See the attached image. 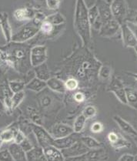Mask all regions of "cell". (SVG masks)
I'll return each instance as SVG.
<instances>
[{
    "label": "cell",
    "instance_id": "47",
    "mask_svg": "<svg viewBox=\"0 0 137 161\" xmlns=\"http://www.w3.org/2000/svg\"><path fill=\"white\" fill-rule=\"evenodd\" d=\"M130 74H131L132 76L134 77V79L136 80V81L137 82V74H133V73H130Z\"/></svg>",
    "mask_w": 137,
    "mask_h": 161
},
{
    "label": "cell",
    "instance_id": "26",
    "mask_svg": "<svg viewBox=\"0 0 137 161\" xmlns=\"http://www.w3.org/2000/svg\"><path fill=\"white\" fill-rule=\"evenodd\" d=\"M46 86H47V85H46V81H43V80L37 78V77H35V78L31 80L30 83L25 85V89L32 90L33 92H39L42 91Z\"/></svg>",
    "mask_w": 137,
    "mask_h": 161
},
{
    "label": "cell",
    "instance_id": "11",
    "mask_svg": "<svg viewBox=\"0 0 137 161\" xmlns=\"http://www.w3.org/2000/svg\"><path fill=\"white\" fill-rule=\"evenodd\" d=\"M121 30V25L112 18L109 21L103 23L102 28L99 30V36L102 37L111 38L113 37Z\"/></svg>",
    "mask_w": 137,
    "mask_h": 161
},
{
    "label": "cell",
    "instance_id": "15",
    "mask_svg": "<svg viewBox=\"0 0 137 161\" xmlns=\"http://www.w3.org/2000/svg\"><path fill=\"white\" fill-rule=\"evenodd\" d=\"M73 133H74V130L71 126L63 123H57L52 126L50 134L54 139H57L68 136Z\"/></svg>",
    "mask_w": 137,
    "mask_h": 161
},
{
    "label": "cell",
    "instance_id": "1",
    "mask_svg": "<svg viewBox=\"0 0 137 161\" xmlns=\"http://www.w3.org/2000/svg\"><path fill=\"white\" fill-rule=\"evenodd\" d=\"M74 28L84 46L91 43V25L88 15V7L84 0H76V8L74 13Z\"/></svg>",
    "mask_w": 137,
    "mask_h": 161
},
{
    "label": "cell",
    "instance_id": "7",
    "mask_svg": "<svg viewBox=\"0 0 137 161\" xmlns=\"http://www.w3.org/2000/svg\"><path fill=\"white\" fill-rule=\"evenodd\" d=\"M47 59V48L45 46H36L30 50V62L32 67L46 63Z\"/></svg>",
    "mask_w": 137,
    "mask_h": 161
},
{
    "label": "cell",
    "instance_id": "37",
    "mask_svg": "<svg viewBox=\"0 0 137 161\" xmlns=\"http://www.w3.org/2000/svg\"><path fill=\"white\" fill-rule=\"evenodd\" d=\"M97 114L96 108L94 106L90 105L87 106V107H85V109H83V114L85 116V117L86 119H90V118H93L94 116H96Z\"/></svg>",
    "mask_w": 137,
    "mask_h": 161
},
{
    "label": "cell",
    "instance_id": "23",
    "mask_svg": "<svg viewBox=\"0 0 137 161\" xmlns=\"http://www.w3.org/2000/svg\"><path fill=\"white\" fill-rule=\"evenodd\" d=\"M25 154H26V160H46L43 149L40 146L32 147Z\"/></svg>",
    "mask_w": 137,
    "mask_h": 161
},
{
    "label": "cell",
    "instance_id": "52",
    "mask_svg": "<svg viewBox=\"0 0 137 161\" xmlns=\"http://www.w3.org/2000/svg\"><path fill=\"white\" fill-rule=\"evenodd\" d=\"M135 160H137V154L135 156Z\"/></svg>",
    "mask_w": 137,
    "mask_h": 161
},
{
    "label": "cell",
    "instance_id": "16",
    "mask_svg": "<svg viewBox=\"0 0 137 161\" xmlns=\"http://www.w3.org/2000/svg\"><path fill=\"white\" fill-rule=\"evenodd\" d=\"M62 27L63 25H53L45 19V20L40 25V32L47 37H55L60 31L63 30Z\"/></svg>",
    "mask_w": 137,
    "mask_h": 161
},
{
    "label": "cell",
    "instance_id": "44",
    "mask_svg": "<svg viewBox=\"0 0 137 161\" xmlns=\"http://www.w3.org/2000/svg\"><path fill=\"white\" fill-rule=\"evenodd\" d=\"M119 161H134L135 160V156L132 155V154L126 153L124 155L121 156L119 158Z\"/></svg>",
    "mask_w": 137,
    "mask_h": 161
},
{
    "label": "cell",
    "instance_id": "41",
    "mask_svg": "<svg viewBox=\"0 0 137 161\" xmlns=\"http://www.w3.org/2000/svg\"><path fill=\"white\" fill-rule=\"evenodd\" d=\"M19 145H20V146H21L22 148L23 149L24 151H25V153H26V152H28L29 150H30L31 149H32V147H32V143H30V140H29L26 137L24 139L23 141H22L21 143H19Z\"/></svg>",
    "mask_w": 137,
    "mask_h": 161
},
{
    "label": "cell",
    "instance_id": "42",
    "mask_svg": "<svg viewBox=\"0 0 137 161\" xmlns=\"http://www.w3.org/2000/svg\"><path fill=\"white\" fill-rule=\"evenodd\" d=\"M30 116L31 119H32L34 123L38 125H41L42 124V120H41V116L36 112L35 109H33V111H30Z\"/></svg>",
    "mask_w": 137,
    "mask_h": 161
},
{
    "label": "cell",
    "instance_id": "19",
    "mask_svg": "<svg viewBox=\"0 0 137 161\" xmlns=\"http://www.w3.org/2000/svg\"><path fill=\"white\" fill-rule=\"evenodd\" d=\"M114 121L117 123L118 126H119L122 130L126 133V134L129 135L130 136H132L133 138L137 136V130L133 127L132 125H130L127 121H126L125 119H123L122 117H120L119 116H113Z\"/></svg>",
    "mask_w": 137,
    "mask_h": 161
},
{
    "label": "cell",
    "instance_id": "3",
    "mask_svg": "<svg viewBox=\"0 0 137 161\" xmlns=\"http://www.w3.org/2000/svg\"><path fill=\"white\" fill-rule=\"evenodd\" d=\"M40 31V25L32 21L22 26L16 32L13 34L12 42H25L29 39L33 38Z\"/></svg>",
    "mask_w": 137,
    "mask_h": 161
},
{
    "label": "cell",
    "instance_id": "21",
    "mask_svg": "<svg viewBox=\"0 0 137 161\" xmlns=\"http://www.w3.org/2000/svg\"><path fill=\"white\" fill-rule=\"evenodd\" d=\"M36 13L33 9L30 8H21L16 9L14 12V17L19 21H24V20H30L35 18Z\"/></svg>",
    "mask_w": 137,
    "mask_h": 161
},
{
    "label": "cell",
    "instance_id": "9",
    "mask_svg": "<svg viewBox=\"0 0 137 161\" xmlns=\"http://www.w3.org/2000/svg\"><path fill=\"white\" fill-rule=\"evenodd\" d=\"M107 159V151L101 147V148L90 150L83 155L73 157L69 159V160H104Z\"/></svg>",
    "mask_w": 137,
    "mask_h": 161
},
{
    "label": "cell",
    "instance_id": "33",
    "mask_svg": "<svg viewBox=\"0 0 137 161\" xmlns=\"http://www.w3.org/2000/svg\"><path fill=\"white\" fill-rule=\"evenodd\" d=\"M24 98H25V92H23V90L13 93V97H12V109H15L21 103Z\"/></svg>",
    "mask_w": 137,
    "mask_h": 161
},
{
    "label": "cell",
    "instance_id": "40",
    "mask_svg": "<svg viewBox=\"0 0 137 161\" xmlns=\"http://www.w3.org/2000/svg\"><path fill=\"white\" fill-rule=\"evenodd\" d=\"M0 160H14L8 150H3L0 151Z\"/></svg>",
    "mask_w": 137,
    "mask_h": 161
},
{
    "label": "cell",
    "instance_id": "6",
    "mask_svg": "<svg viewBox=\"0 0 137 161\" xmlns=\"http://www.w3.org/2000/svg\"><path fill=\"white\" fill-rule=\"evenodd\" d=\"M89 150H90V149L79 140L76 142L74 144L72 145L71 147H69L68 148L61 150V151L65 160H69V159L73 158V157L83 155Z\"/></svg>",
    "mask_w": 137,
    "mask_h": 161
},
{
    "label": "cell",
    "instance_id": "49",
    "mask_svg": "<svg viewBox=\"0 0 137 161\" xmlns=\"http://www.w3.org/2000/svg\"><path fill=\"white\" fill-rule=\"evenodd\" d=\"M104 1L107 2V3H109V4H111V3H112V2L113 1V0H104Z\"/></svg>",
    "mask_w": 137,
    "mask_h": 161
},
{
    "label": "cell",
    "instance_id": "24",
    "mask_svg": "<svg viewBox=\"0 0 137 161\" xmlns=\"http://www.w3.org/2000/svg\"><path fill=\"white\" fill-rule=\"evenodd\" d=\"M34 73H35L36 76L43 81H47L49 79L51 78V73L50 70L48 68L47 64L46 63L39 65V66L34 67Z\"/></svg>",
    "mask_w": 137,
    "mask_h": 161
},
{
    "label": "cell",
    "instance_id": "51",
    "mask_svg": "<svg viewBox=\"0 0 137 161\" xmlns=\"http://www.w3.org/2000/svg\"><path fill=\"white\" fill-rule=\"evenodd\" d=\"M134 49H135V51H136V55H137V46H136V47L134 48Z\"/></svg>",
    "mask_w": 137,
    "mask_h": 161
},
{
    "label": "cell",
    "instance_id": "13",
    "mask_svg": "<svg viewBox=\"0 0 137 161\" xmlns=\"http://www.w3.org/2000/svg\"><path fill=\"white\" fill-rule=\"evenodd\" d=\"M81 136H82L79 134V133H75L74 132L72 134L64 136V137L54 139L52 145H54L55 147H57L59 150L68 148L72 145L74 144L76 142L79 140Z\"/></svg>",
    "mask_w": 137,
    "mask_h": 161
},
{
    "label": "cell",
    "instance_id": "30",
    "mask_svg": "<svg viewBox=\"0 0 137 161\" xmlns=\"http://www.w3.org/2000/svg\"><path fill=\"white\" fill-rule=\"evenodd\" d=\"M112 69H111L110 66H107V65L106 66L105 65L101 66L98 71V76L99 80H103V81L109 80L112 76Z\"/></svg>",
    "mask_w": 137,
    "mask_h": 161
},
{
    "label": "cell",
    "instance_id": "50",
    "mask_svg": "<svg viewBox=\"0 0 137 161\" xmlns=\"http://www.w3.org/2000/svg\"><path fill=\"white\" fill-rule=\"evenodd\" d=\"M133 139H134V140H135V141H136V144H137V136H136V137H134Z\"/></svg>",
    "mask_w": 137,
    "mask_h": 161
},
{
    "label": "cell",
    "instance_id": "28",
    "mask_svg": "<svg viewBox=\"0 0 137 161\" xmlns=\"http://www.w3.org/2000/svg\"><path fill=\"white\" fill-rule=\"evenodd\" d=\"M46 20L52 23L53 25H64L66 22V19L61 13H55L53 14L49 15L46 18Z\"/></svg>",
    "mask_w": 137,
    "mask_h": 161
},
{
    "label": "cell",
    "instance_id": "38",
    "mask_svg": "<svg viewBox=\"0 0 137 161\" xmlns=\"http://www.w3.org/2000/svg\"><path fill=\"white\" fill-rule=\"evenodd\" d=\"M103 128H104V126H103V125H102V123L95 122L92 124L91 127H90V130H91L92 133H99L103 130Z\"/></svg>",
    "mask_w": 137,
    "mask_h": 161
},
{
    "label": "cell",
    "instance_id": "39",
    "mask_svg": "<svg viewBox=\"0 0 137 161\" xmlns=\"http://www.w3.org/2000/svg\"><path fill=\"white\" fill-rule=\"evenodd\" d=\"M46 3L48 8L55 10L59 8L60 5V0H46Z\"/></svg>",
    "mask_w": 137,
    "mask_h": 161
},
{
    "label": "cell",
    "instance_id": "27",
    "mask_svg": "<svg viewBox=\"0 0 137 161\" xmlns=\"http://www.w3.org/2000/svg\"><path fill=\"white\" fill-rule=\"evenodd\" d=\"M80 140L88 147L90 150H92V149H98L102 147V143L99 142L98 140H96L95 138L92 137V136H82L80 138Z\"/></svg>",
    "mask_w": 137,
    "mask_h": 161
},
{
    "label": "cell",
    "instance_id": "4",
    "mask_svg": "<svg viewBox=\"0 0 137 161\" xmlns=\"http://www.w3.org/2000/svg\"><path fill=\"white\" fill-rule=\"evenodd\" d=\"M110 7L113 19L120 25L125 23V19L129 11L126 0H113L110 4Z\"/></svg>",
    "mask_w": 137,
    "mask_h": 161
},
{
    "label": "cell",
    "instance_id": "17",
    "mask_svg": "<svg viewBox=\"0 0 137 161\" xmlns=\"http://www.w3.org/2000/svg\"><path fill=\"white\" fill-rule=\"evenodd\" d=\"M0 25H1L2 31L6 38V40L8 43L12 41L13 31H12V27L10 25L9 21H8V15L5 12L0 13Z\"/></svg>",
    "mask_w": 137,
    "mask_h": 161
},
{
    "label": "cell",
    "instance_id": "48",
    "mask_svg": "<svg viewBox=\"0 0 137 161\" xmlns=\"http://www.w3.org/2000/svg\"><path fill=\"white\" fill-rule=\"evenodd\" d=\"M1 131L0 130V147L2 146V143H3V140H2V138H1Z\"/></svg>",
    "mask_w": 137,
    "mask_h": 161
},
{
    "label": "cell",
    "instance_id": "18",
    "mask_svg": "<svg viewBox=\"0 0 137 161\" xmlns=\"http://www.w3.org/2000/svg\"><path fill=\"white\" fill-rule=\"evenodd\" d=\"M42 149H43L44 155H45L46 160H65L61 150L58 149L54 145H50V146H48Z\"/></svg>",
    "mask_w": 137,
    "mask_h": 161
},
{
    "label": "cell",
    "instance_id": "14",
    "mask_svg": "<svg viewBox=\"0 0 137 161\" xmlns=\"http://www.w3.org/2000/svg\"><path fill=\"white\" fill-rule=\"evenodd\" d=\"M95 4L96 5L97 8H98L99 17L102 23H107L113 18L109 3H107L104 0H96Z\"/></svg>",
    "mask_w": 137,
    "mask_h": 161
},
{
    "label": "cell",
    "instance_id": "36",
    "mask_svg": "<svg viewBox=\"0 0 137 161\" xmlns=\"http://www.w3.org/2000/svg\"><path fill=\"white\" fill-rule=\"evenodd\" d=\"M125 23L137 25V10L129 9L126 19H125Z\"/></svg>",
    "mask_w": 137,
    "mask_h": 161
},
{
    "label": "cell",
    "instance_id": "8",
    "mask_svg": "<svg viewBox=\"0 0 137 161\" xmlns=\"http://www.w3.org/2000/svg\"><path fill=\"white\" fill-rule=\"evenodd\" d=\"M108 91L113 92L117 99L123 104H126L125 86L120 80L116 76H112L110 83L108 86Z\"/></svg>",
    "mask_w": 137,
    "mask_h": 161
},
{
    "label": "cell",
    "instance_id": "29",
    "mask_svg": "<svg viewBox=\"0 0 137 161\" xmlns=\"http://www.w3.org/2000/svg\"><path fill=\"white\" fill-rule=\"evenodd\" d=\"M86 119H87L83 114L77 116L74 121V124H73V130H74L75 133H81L83 131Z\"/></svg>",
    "mask_w": 137,
    "mask_h": 161
},
{
    "label": "cell",
    "instance_id": "35",
    "mask_svg": "<svg viewBox=\"0 0 137 161\" xmlns=\"http://www.w3.org/2000/svg\"><path fill=\"white\" fill-rule=\"evenodd\" d=\"M79 82L75 77H70L65 81L66 90H69V91H73V90H76L77 87L79 86Z\"/></svg>",
    "mask_w": 137,
    "mask_h": 161
},
{
    "label": "cell",
    "instance_id": "12",
    "mask_svg": "<svg viewBox=\"0 0 137 161\" xmlns=\"http://www.w3.org/2000/svg\"><path fill=\"white\" fill-rule=\"evenodd\" d=\"M108 140L110 145L116 150H120L123 148H129L131 143L128 140H126L122 134L117 132H110L108 134Z\"/></svg>",
    "mask_w": 137,
    "mask_h": 161
},
{
    "label": "cell",
    "instance_id": "45",
    "mask_svg": "<svg viewBox=\"0 0 137 161\" xmlns=\"http://www.w3.org/2000/svg\"><path fill=\"white\" fill-rule=\"evenodd\" d=\"M74 99H75V100L77 101V102H79V103L83 102V101L85 100V95H84L83 92H77L76 93H75Z\"/></svg>",
    "mask_w": 137,
    "mask_h": 161
},
{
    "label": "cell",
    "instance_id": "54",
    "mask_svg": "<svg viewBox=\"0 0 137 161\" xmlns=\"http://www.w3.org/2000/svg\"><path fill=\"white\" fill-rule=\"evenodd\" d=\"M60 1H61V0H60Z\"/></svg>",
    "mask_w": 137,
    "mask_h": 161
},
{
    "label": "cell",
    "instance_id": "32",
    "mask_svg": "<svg viewBox=\"0 0 137 161\" xmlns=\"http://www.w3.org/2000/svg\"><path fill=\"white\" fill-rule=\"evenodd\" d=\"M88 15L90 25L92 26V25H93V23L99 18V11L98 8H97L96 5L94 4V6H91L90 8H88Z\"/></svg>",
    "mask_w": 137,
    "mask_h": 161
},
{
    "label": "cell",
    "instance_id": "22",
    "mask_svg": "<svg viewBox=\"0 0 137 161\" xmlns=\"http://www.w3.org/2000/svg\"><path fill=\"white\" fill-rule=\"evenodd\" d=\"M8 150L14 160H26L25 152L18 143H12L8 147Z\"/></svg>",
    "mask_w": 137,
    "mask_h": 161
},
{
    "label": "cell",
    "instance_id": "25",
    "mask_svg": "<svg viewBox=\"0 0 137 161\" xmlns=\"http://www.w3.org/2000/svg\"><path fill=\"white\" fill-rule=\"evenodd\" d=\"M126 104L133 109H137V90L133 87H125Z\"/></svg>",
    "mask_w": 137,
    "mask_h": 161
},
{
    "label": "cell",
    "instance_id": "34",
    "mask_svg": "<svg viewBox=\"0 0 137 161\" xmlns=\"http://www.w3.org/2000/svg\"><path fill=\"white\" fill-rule=\"evenodd\" d=\"M8 86H9L12 92L15 93V92L23 91L24 89L25 88V83L23 81H15V80H13V81L8 82Z\"/></svg>",
    "mask_w": 137,
    "mask_h": 161
},
{
    "label": "cell",
    "instance_id": "46",
    "mask_svg": "<svg viewBox=\"0 0 137 161\" xmlns=\"http://www.w3.org/2000/svg\"><path fill=\"white\" fill-rule=\"evenodd\" d=\"M5 107H6V106L4 105V103L0 100V114H2V113L5 110Z\"/></svg>",
    "mask_w": 137,
    "mask_h": 161
},
{
    "label": "cell",
    "instance_id": "43",
    "mask_svg": "<svg viewBox=\"0 0 137 161\" xmlns=\"http://www.w3.org/2000/svg\"><path fill=\"white\" fill-rule=\"evenodd\" d=\"M25 138V136H24V134L23 133H22L21 131L19 130H17L16 133H15V138H14V141L15 143H18V144H19L20 143H21L22 141L24 140V139Z\"/></svg>",
    "mask_w": 137,
    "mask_h": 161
},
{
    "label": "cell",
    "instance_id": "5",
    "mask_svg": "<svg viewBox=\"0 0 137 161\" xmlns=\"http://www.w3.org/2000/svg\"><path fill=\"white\" fill-rule=\"evenodd\" d=\"M31 126H32V132L36 137L39 146L42 148H45L46 147L52 145L54 138L52 137L50 133H48L40 125L32 123Z\"/></svg>",
    "mask_w": 137,
    "mask_h": 161
},
{
    "label": "cell",
    "instance_id": "53",
    "mask_svg": "<svg viewBox=\"0 0 137 161\" xmlns=\"http://www.w3.org/2000/svg\"><path fill=\"white\" fill-rule=\"evenodd\" d=\"M39 2H46V0H38Z\"/></svg>",
    "mask_w": 137,
    "mask_h": 161
},
{
    "label": "cell",
    "instance_id": "20",
    "mask_svg": "<svg viewBox=\"0 0 137 161\" xmlns=\"http://www.w3.org/2000/svg\"><path fill=\"white\" fill-rule=\"evenodd\" d=\"M46 85L51 90L59 93H64L66 91L65 82L56 77H51L50 79H49L46 81Z\"/></svg>",
    "mask_w": 137,
    "mask_h": 161
},
{
    "label": "cell",
    "instance_id": "10",
    "mask_svg": "<svg viewBox=\"0 0 137 161\" xmlns=\"http://www.w3.org/2000/svg\"><path fill=\"white\" fill-rule=\"evenodd\" d=\"M121 33L123 45L128 48H133L137 46V36L133 31L126 23H123L121 25Z\"/></svg>",
    "mask_w": 137,
    "mask_h": 161
},
{
    "label": "cell",
    "instance_id": "31",
    "mask_svg": "<svg viewBox=\"0 0 137 161\" xmlns=\"http://www.w3.org/2000/svg\"><path fill=\"white\" fill-rule=\"evenodd\" d=\"M17 130L15 129H6L5 130L1 131V138L3 142H11L14 140L15 133Z\"/></svg>",
    "mask_w": 137,
    "mask_h": 161
},
{
    "label": "cell",
    "instance_id": "2",
    "mask_svg": "<svg viewBox=\"0 0 137 161\" xmlns=\"http://www.w3.org/2000/svg\"><path fill=\"white\" fill-rule=\"evenodd\" d=\"M23 42H14L8 46L7 50L5 51L6 62L21 73L28 70L32 66L30 62V50Z\"/></svg>",
    "mask_w": 137,
    "mask_h": 161
}]
</instances>
